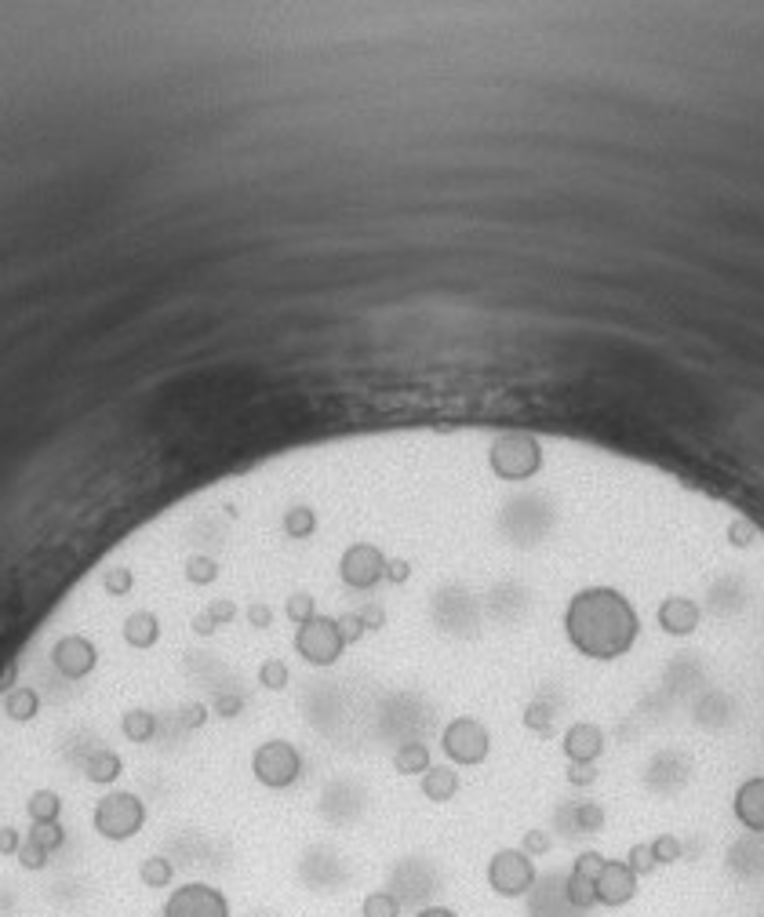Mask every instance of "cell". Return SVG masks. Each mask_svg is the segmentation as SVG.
Returning a JSON list of instances; mask_svg holds the SVG:
<instances>
[{
    "label": "cell",
    "instance_id": "obj_1",
    "mask_svg": "<svg viewBox=\"0 0 764 917\" xmlns=\"http://www.w3.org/2000/svg\"><path fill=\"white\" fill-rule=\"evenodd\" d=\"M146 819H150V808L131 790H106L91 805V830L110 845H124L131 837H139L146 830Z\"/></svg>",
    "mask_w": 764,
    "mask_h": 917
},
{
    "label": "cell",
    "instance_id": "obj_12",
    "mask_svg": "<svg viewBox=\"0 0 764 917\" xmlns=\"http://www.w3.org/2000/svg\"><path fill=\"white\" fill-rule=\"evenodd\" d=\"M361 917H401V899L386 888H372L361 899Z\"/></svg>",
    "mask_w": 764,
    "mask_h": 917
},
{
    "label": "cell",
    "instance_id": "obj_7",
    "mask_svg": "<svg viewBox=\"0 0 764 917\" xmlns=\"http://www.w3.org/2000/svg\"><path fill=\"white\" fill-rule=\"evenodd\" d=\"M463 790V779H459V768L455 765H430L419 776V794L433 805H448L455 801V794Z\"/></svg>",
    "mask_w": 764,
    "mask_h": 917
},
{
    "label": "cell",
    "instance_id": "obj_10",
    "mask_svg": "<svg viewBox=\"0 0 764 917\" xmlns=\"http://www.w3.org/2000/svg\"><path fill=\"white\" fill-rule=\"evenodd\" d=\"M139 881H142V888H153V892L171 888V881H175V863H171L168 856L142 859V863H139Z\"/></svg>",
    "mask_w": 764,
    "mask_h": 917
},
{
    "label": "cell",
    "instance_id": "obj_13",
    "mask_svg": "<svg viewBox=\"0 0 764 917\" xmlns=\"http://www.w3.org/2000/svg\"><path fill=\"white\" fill-rule=\"evenodd\" d=\"M626 867L634 870L637 877H652L655 870H659V859H655V852H652V841H634L630 845V852H626Z\"/></svg>",
    "mask_w": 764,
    "mask_h": 917
},
{
    "label": "cell",
    "instance_id": "obj_5",
    "mask_svg": "<svg viewBox=\"0 0 764 917\" xmlns=\"http://www.w3.org/2000/svg\"><path fill=\"white\" fill-rule=\"evenodd\" d=\"M161 917H233L226 892L208 881H186V885L171 888L164 899Z\"/></svg>",
    "mask_w": 764,
    "mask_h": 917
},
{
    "label": "cell",
    "instance_id": "obj_11",
    "mask_svg": "<svg viewBox=\"0 0 764 917\" xmlns=\"http://www.w3.org/2000/svg\"><path fill=\"white\" fill-rule=\"evenodd\" d=\"M564 899H568V907H575V910H590L597 903V881L568 870V877H564Z\"/></svg>",
    "mask_w": 764,
    "mask_h": 917
},
{
    "label": "cell",
    "instance_id": "obj_3",
    "mask_svg": "<svg viewBox=\"0 0 764 917\" xmlns=\"http://www.w3.org/2000/svg\"><path fill=\"white\" fill-rule=\"evenodd\" d=\"M252 776L259 786L266 790H292L295 783L302 779L306 772V761H302V750L292 743V739H262L259 746L252 750Z\"/></svg>",
    "mask_w": 764,
    "mask_h": 917
},
{
    "label": "cell",
    "instance_id": "obj_4",
    "mask_svg": "<svg viewBox=\"0 0 764 917\" xmlns=\"http://www.w3.org/2000/svg\"><path fill=\"white\" fill-rule=\"evenodd\" d=\"M488 888L495 896L503 899H521L528 896L539 881V870H535V859L521 848H499L492 859H488Z\"/></svg>",
    "mask_w": 764,
    "mask_h": 917
},
{
    "label": "cell",
    "instance_id": "obj_6",
    "mask_svg": "<svg viewBox=\"0 0 764 917\" xmlns=\"http://www.w3.org/2000/svg\"><path fill=\"white\" fill-rule=\"evenodd\" d=\"M637 896V874L626 867V859H608L597 877V903L604 907H623Z\"/></svg>",
    "mask_w": 764,
    "mask_h": 917
},
{
    "label": "cell",
    "instance_id": "obj_8",
    "mask_svg": "<svg viewBox=\"0 0 764 917\" xmlns=\"http://www.w3.org/2000/svg\"><path fill=\"white\" fill-rule=\"evenodd\" d=\"M430 765H433V754H430V743H423V739H408V743H401L393 750V772L401 779H419Z\"/></svg>",
    "mask_w": 764,
    "mask_h": 917
},
{
    "label": "cell",
    "instance_id": "obj_16",
    "mask_svg": "<svg viewBox=\"0 0 764 917\" xmlns=\"http://www.w3.org/2000/svg\"><path fill=\"white\" fill-rule=\"evenodd\" d=\"M415 917H459L452 907H423Z\"/></svg>",
    "mask_w": 764,
    "mask_h": 917
},
{
    "label": "cell",
    "instance_id": "obj_2",
    "mask_svg": "<svg viewBox=\"0 0 764 917\" xmlns=\"http://www.w3.org/2000/svg\"><path fill=\"white\" fill-rule=\"evenodd\" d=\"M441 754L448 757V765L455 768H481L492 757V732L481 717L473 714H455L441 725Z\"/></svg>",
    "mask_w": 764,
    "mask_h": 917
},
{
    "label": "cell",
    "instance_id": "obj_9",
    "mask_svg": "<svg viewBox=\"0 0 764 917\" xmlns=\"http://www.w3.org/2000/svg\"><path fill=\"white\" fill-rule=\"evenodd\" d=\"M121 736L135 746L150 743V739L157 736V714L146 710V706H131V710H124L121 714Z\"/></svg>",
    "mask_w": 764,
    "mask_h": 917
},
{
    "label": "cell",
    "instance_id": "obj_15",
    "mask_svg": "<svg viewBox=\"0 0 764 917\" xmlns=\"http://www.w3.org/2000/svg\"><path fill=\"white\" fill-rule=\"evenodd\" d=\"M553 848V837L546 834V830H524V837H521V852H528L532 859H539V856H546Z\"/></svg>",
    "mask_w": 764,
    "mask_h": 917
},
{
    "label": "cell",
    "instance_id": "obj_14",
    "mask_svg": "<svg viewBox=\"0 0 764 917\" xmlns=\"http://www.w3.org/2000/svg\"><path fill=\"white\" fill-rule=\"evenodd\" d=\"M604 863H608V859H604L601 852H579L575 863H572V874H583V877H590V881H597L601 870H604Z\"/></svg>",
    "mask_w": 764,
    "mask_h": 917
}]
</instances>
